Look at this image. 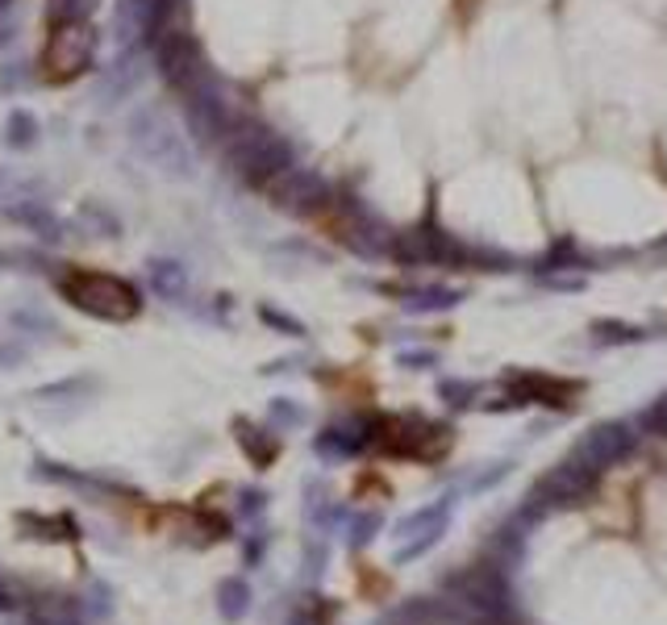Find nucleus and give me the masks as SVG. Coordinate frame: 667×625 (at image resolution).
<instances>
[{
    "label": "nucleus",
    "mask_w": 667,
    "mask_h": 625,
    "mask_svg": "<svg viewBox=\"0 0 667 625\" xmlns=\"http://www.w3.org/2000/svg\"><path fill=\"white\" fill-rule=\"evenodd\" d=\"M63 297L96 317H109V322H125L138 313V292L118 276H100V272H72L63 279Z\"/></svg>",
    "instance_id": "f257e3e1"
},
{
    "label": "nucleus",
    "mask_w": 667,
    "mask_h": 625,
    "mask_svg": "<svg viewBox=\"0 0 667 625\" xmlns=\"http://www.w3.org/2000/svg\"><path fill=\"white\" fill-rule=\"evenodd\" d=\"M93 59V29L84 22H59L54 34H50V47L43 55V68H47L50 80H63V75H75V71L88 68Z\"/></svg>",
    "instance_id": "f03ea898"
},
{
    "label": "nucleus",
    "mask_w": 667,
    "mask_h": 625,
    "mask_svg": "<svg viewBox=\"0 0 667 625\" xmlns=\"http://www.w3.org/2000/svg\"><path fill=\"white\" fill-rule=\"evenodd\" d=\"M34 134H38V125H34V117H29V113L9 117V142H13V146H29V142H34Z\"/></svg>",
    "instance_id": "7ed1b4c3"
},
{
    "label": "nucleus",
    "mask_w": 667,
    "mask_h": 625,
    "mask_svg": "<svg viewBox=\"0 0 667 625\" xmlns=\"http://www.w3.org/2000/svg\"><path fill=\"white\" fill-rule=\"evenodd\" d=\"M88 4H93V0H50V17H54V22H63V17L75 22L80 13H88Z\"/></svg>",
    "instance_id": "20e7f679"
},
{
    "label": "nucleus",
    "mask_w": 667,
    "mask_h": 625,
    "mask_svg": "<svg viewBox=\"0 0 667 625\" xmlns=\"http://www.w3.org/2000/svg\"><path fill=\"white\" fill-rule=\"evenodd\" d=\"M0 4H4V0H0Z\"/></svg>",
    "instance_id": "39448f33"
}]
</instances>
